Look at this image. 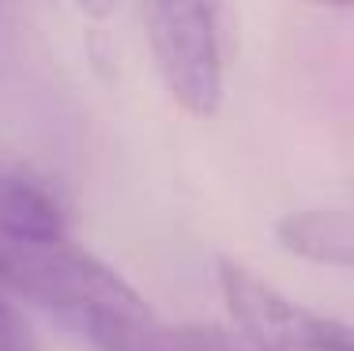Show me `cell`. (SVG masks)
<instances>
[{
	"label": "cell",
	"mask_w": 354,
	"mask_h": 351,
	"mask_svg": "<svg viewBox=\"0 0 354 351\" xmlns=\"http://www.w3.org/2000/svg\"><path fill=\"white\" fill-rule=\"evenodd\" d=\"M317 8H339V12H354V0H309Z\"/></svg>",
	"instance_id": "cell-7"
},
{
	"label": "cell",
	"mask_w": 354,
	"mask_h": 351,
	"mask_svg": "<svg viewBox=\"0 0 354 351\" xmlns=\"http://www.w3.org/2000/svg\"><path fill=\"white\" fill-rule=\"evenodd\" d=\"M143 27L166 91L189 117L223 110V46L212 0H143Z\"/></svg>",
	"instance_id": "cell-1"
},
{
	"label": "cell",
	"mask_w": 354,
	"mask_h": 351,
	"mask_svg": "<svg viewBox=\"0 0 354 351\" xmlns=\"http://www.w3.org/2000/svg\"><path fill=\"white\" fill-rule=\"evenodd\" d=\"M275 242L286 253L320 269L354 272V215L339 208H306L275 223Z\"/></svg>",
	"instance_id": "cell-4"
},
{
	"label": "cell",
	"mask_w": 354,
	"mask_h": 351,
	"mask_svg": "<svg viewBox=\"0 0 354 351\" xmlns=\"http://www.w3.org/2000/svg\"><path fill=\"white\" fill-rule=\"evenodd\" d=\"M64 212L53 197L19 174H0V238L12 246L64 242Z\"/></svg>",
	"instance_id": "cell-5"
},
{
	"label": "cell",
	"mask_w": 354,
	"mask_h": 351,
	"mask_svg": "<svg viewBox=\"0 0 354 351\" xmlns=\"http://www.w3.org/2000/svg\"><path fill=\"white\" fill-rule=\"evenodd\" d=\"M75 4H80V12L91 15V19H106V15L117 8V0H75Z\"/></svg>",
	"instance_id": "cell-6"
},
{
	"label": "cell",
	"mask_w": 354,
	"mask_h": 351,
	"mask_svg": "<svg viewBox=\"0 0 354 351\" xmlns=\"http://www.w3.org/2000/svg\"><path fill=\"white\" fill-rule=\"evenodd\" d=\"M226 310L238 332L264 351H354V329L286 298L238 261H218Z\"/></svg>",
	"instance_id": "cell-3"
},
{
	"label": "cell",
	"mask_w": 354,
	"mask_h": 351,
	"mask_svg": "<svg viewBox=\"0 0 354 351\" xmlns=\"http://www.w3.org/2000/svg\"><path fill=\"white\" fill-rule=\"evenodd\" d=\"M0 287H12L46 310L72 317H83L91 306L151 310L124 276H117L95 253L72 246L68 238L53 246H12L0 238Z\"/></svg>",
	"instance_id": "cell-2"
}]
</instances>
